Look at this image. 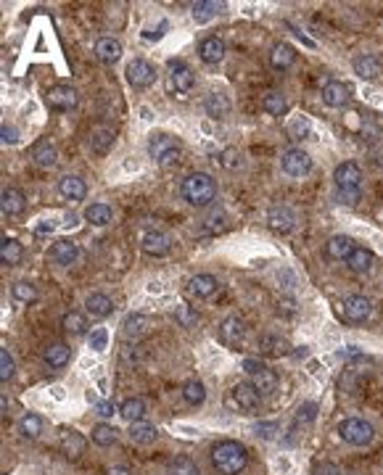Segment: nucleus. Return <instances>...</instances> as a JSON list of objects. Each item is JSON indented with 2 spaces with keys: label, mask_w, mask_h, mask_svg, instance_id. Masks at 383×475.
<instances>
[{
  "label": "nucleus",
  "mask_w": 383,
  "mask_h": 475,
  "mask_svg": "<svg viewBox=\"0 0 383 475\" xmlns=\"http://www.w3.org/2000/svg\"><path fill=\"white\" fill-rule=\"evenodd\" d=\"M212 464L217 467V473L222 475H238L246 470L249 464V452L246 446L238 441H219L212 449Z\"/></svg>",
  "instance_id": "nucleus-1"
},
{
  "label": "nucleus",
  "mask_w": 383,
  "mask_h": 475,
  "mask_svg": "<svg viewBox=\"0 0 383 475\" xmlns=\"http://www.w3.org/2000/svg\"><path fill=\"white\" fill-rule=\"evenodd\" d=\"M180 195L186 198L190 206H209L217 198V183L214 177L207 172H190L180 185Z\"/></svg>",
  "instance_id": "nucleus-2"
},
{
  "label": "nucleus",
  "mask_w": 383,
  "mask_h": 475,
  "mask_svg": "<svg viewBox=\"0 0 383 475\" xmlns=\"http://www.w3.org/2000/svg\"><path fill=\"white\" fill-rule=\"evenodd\" d=\"M148 156H151V162L156 167H175L180 162V156H183V145L177 138L172 135H167V132H153L151 138H148Z\"/></svg>",
  "instance_id": "nucleus-3"
},
{
  "label": "nucleus",
  "mask_w": 383,
  "mask_h": 475,
  "mask_svg": "<svg viewBox=\"0 0 383 475\" xmlns=\"http://www.w3.org/2000/svg\"><path fill=\"white\" fill-rule=\"evenodd\" d=\"M339 436L341 441L349 443V446H368L375 438V431H372L370 422L362 420V417H346V420L339 422Z\"/></svg>",
  "instance_id": "nucleus-4"
},
{
  "label": "nucleus",
  "mask_w": 383,
  "mask_h": 475,
  "mask_svg": "<svg viewBox=\"0 0 383 475\" xmlns=\"http://www.w3.org/2000/svg\"><path fill=\"white\" fill-rule=\"evenodd\" d=\"M77 103H79V96H77L74 87L69 85H53L48 87V93H45V106L51 108V111H58V114L74 111Z\"/></svg>",
  "instance_id": "nucleus-5"
},
{
  "label": "nucleus",
  "mask_w": 383,
  "mask_h": 475,
  "mask_svg": "<svg viewBox=\"0 0 383 475\" xmlns=\"http://www.w3.org/2000/svg\"><path fill=\"white\" fill-rule=\"evenodd\" d=\"M196 85V74L193 69L186 64V61H169V77H167V87L169 93H177V96H186L190 93Z\"/></svg>",
  "instance_id": "nucleus-6"
},
{
  "label": "nucleus",
  "mask_w": 383,
  "mask_h": 475,
  "mask_svg": "<svg viewBox=\"0 0 383 475\" xmlns=\"http://www.w3.org/2000/svg\"><path fill=\"white\" fill-rule=\"evenodd\" d=\"M124 77H127L130 87H135V90H145V87H151L153 82H156V66L148 64L145 58H135V61L127 64Z\"/></svg>",
  "instance_id": "nucleus-7"
},
{
  "label": "nucleus",
  "mask_w": 383,
  "mask_h": 475,
  "mask_svg": "<svg viewBox=\"0 0 383 475\" xmlns=\"http://www.w3.org/2000/svg\"><path fill=\"white\" fill-rule=\"evenodd\" d=\"M333 183L341 193H354L362 188V169L354 162H344L333 169Z\"/></svg>",
  "instance_id": "nucleus-8"
},
{
  "label": "nucleus",
  "mask_w": 383,
  "mask_h": 475,
  "mask_svg": "<svg viewBox=\"0 0 383 475\" xmlns=\"http://www.w3.org/2000/svg\"><path fill=\"white\" fill-rule=\"evenodd\" d=\"M280 169H283L288 177H306L312 172V159L309 153L301 151V148H288V151L280 156Z\"/></svg>",
  "instance_id": "nucleus-9"
},
{
  "label": "nucleus",
  "mask_w": 383,
  "mask_h": 475,
  "mask_svg": "<svg viewBox=\"0 0 383 475\" xmlns=\"http://www.w3.org/2000/svg\"><path fill=\"white\" fill-rule=\"evenodd\" d=\"M230 404L241 412H257L262 404V396L257 393L252 383H238L230 389Z\"/></svg>",
  "instance_id": "nucleus-10"
},
{
  "label": "nucleus",
  "mask_w": 383,
  "mask_h": 475,
  "mask_svg": "<svg viewBox=\"0 0 383 475\" xmlns=\"http://www.w3.org/2000/svg\"><path fill=\"white\" fill-rule=\"evenodd\" d=\"M341 312H344V320H346V323L360 325L372 314V301L368 296H346L344 304H341Z\"/></svg>",
  "instance_id": "nucleus-11"
},
{
  "label": "nucleus",
  "mask_w": 383,
  "mask_h": 475,
  "mask_svg": "<svg viewBox=\"0 0 383 475\" xmlns=\"http://www.w3.org/2000/svg\"><path fill=\"white\" fill-rule=\"evenodd\" d=\"M267 225H270L273 233L285 235V233H291V230L296 227V212L285 204L270 206V212H267Z\"/></svg>",
  "instance_id": "nucleus-12"
},
{
  "label": "nucleus",
  "mask_w": 383,
  "mask_h": 475,
  "mask_svg": "<svg viewBox=\"0 0 383 475\" xmlns=\"http://www.w3.org/2000/svg\"><path fill=\"white\" fill-rule=\"evenodd\" d=\"M141 249L148 254V256H167L169 249H172V240L167 235L164 230H145L141 235Z\"/></svg>",
  "instance_id": "nucleus-13"
},
{
  "label": "nucleus",
  "mask_w": 383,
  "mask_h": 475,
  "mask_svg": "<svg viewBox=\"0 0 383 475\" xmlns=\"http://www.w3.org/2000/svg\"><path fill=\"white\" fill-rule=\"evenodd\" d=\"M188 296H193L198 301H204V299H212L214 293L219 291V282L214 275H207V272H201V275H193L186 285Z\"/></svg>",
  "instance_id": "nucleus-14"
},
{
  "label": "nucleus",
  "mask_w": 383,
  "mask_h": 475,
  "mask_svg": "<svg viewBox=\"0 0 383 475\" xmlns=\"http://www.w3.org/2000/svg\"><path fill=\"white\" fill-rule=\"evenodd\" d=\"M219 338L228 346H238L243 338H246V323H243L241 317H235V314L225 317V320L219 323Z\"/></svg>",
  "instance_id": "nucleus-15"
},
{
  "label": "nucleus",
  "mask_w": 383,
  "mask_h": 475,
  "mask_svg": "<svg viewBox=\"0 0 383 475\" xmlns=\"http://www.w3.org/2000/svg\"><path fill=\"white\" fill-rule=\"evenodd\" d=\"M225 40L217 37V34H212V37H204L201 43H198V58L204 61V64H219L222 58H225Z\"/></svg>",
  "instance_id": "nucleus-16"
},
{
  "label": "nucleus",
  "mask_w": 383,
  "mask_h": 475,
  "mask_svg": "<svg viewBox=\"0 0 383 475\" xmlns=\"http://www.w3.org/2000/svg\"><path fill=\"white\" fill-rule=\"evenodd\" d=\"M48 256H51V261L58 264V267H72V264L79 259V249H77V243H72V240H56L53 246H51V251H48Z\"/></svg>",
  "instance_id": "nucleus-17"
},
{
  "label": "nucleus",
  "mask_w": 383,
  "mask_h": 475,
  "mask_svg": "<svg viewBox=\"0 0 383 475\" xmlns=\"http://www.w3.org/2000/svg\"><path fill=\"white\" fill-rule=\"evenodd\" d=\"M323 103L328 108H344L349 103V85H344L339 79H330L323 87Z\"/></svg>",
  "instance_id": "nucleus-18"
},
{
  "label": "nucleus",
  "mask_w": 383,
  "mask_h": 475,
  "mask_svg": "<svg viewBox=\"0 0 383 475\" xmlns=\"http://www.w3.org/2000/svg\"><path fill=\"white\" fill-rule=\"evenodd\" d=\"M58 193L64 195L66 201H82L88 195V185L79 174H64L58 180Z\"/></svg>",
  "instance_id": "nucleus-19"
},
{
  "label": "nucleus",
  "mask_w": 383,
  "mask_h": 475,
  "mask_svg": "<svg viewBox=\"0 0 383 475\" xmlns=\"http://www.w3.org/2000/svg\"><path fill=\"white\" fill-rule=\"evenodd\" d=\"M354 249L357 246H354V240L349 235H333L325 243V256L333 261H346L354 254Z\"/></svg>",
  "instance_id": "nucleus-20"
},
{
  "label": "nucleus",
  "mask_w": 383,
  "mask_h": 475,
  "mask_svg": "<svg viewBox=\"0 0 383 475\" xmlns=\"http://www.w3.org/2000/svg\"><path fill=\"white\" fill-rule=\"evenodd\" d=\"M32 159L37 167H43V169H53L56 164H58V151H56V145L48 138H40V141L32 145Z\"/></svg>",
  "instance_id": "nucleus-21"
},
{
  "label": "nucleus",
  "mask_w": 383,
  "mask_h": 475,
  "mask_svg": "<svg viewBox=\"0 0 383 475\" xmlns=\"http://www.w3.org/2000/svg\"><path fill=\"white\" fill-rule=\"evenodd\" d=\"M0 209H3V214L6 216H19L27 209V198L19 188H6L3 193H0Z\"/></svg>",
  "instance_id": "nucleus-22"
},
{
  "label": "nucleus",
  "mask_w": 383,
  "mask_h": 475,
  "mask_svg": "<svg viewBox=\"0 0 383 475\" xmlns=\"http://www.w3.org/2000/svg\"><path fill=\"white\" fill-rule=\"evenodd\" d=\"M296 61V51L288 43H275L270 51V66L275 72H288Z\"/></svg>",
  "instance_id": "nucleus-23"
},
{
  "label": "nucleus",
  "mask_w": 383,
  "mask_h": 475,
  "mask_svg": "<svg viewBox=\"0 0 383 475\" xmlns=\"http://www.w3.org/2000/svg\"><path fill=\"white\" fill-rule=\"evenodd\" d=\"M24 259V249L22 243L16 240V238H0V261L6 264V267H16L19 261Z\"/></svg>",
  "instance_id": "nucleus-24"
},
{
  "label": "nucleus",
  "mask_w": 383,
  "mask_h": 475,
  "mask_svg": "<svg viewBox=\"0 0 383 475\" xmlns=\"http://www.w3.org/2000/svg\"><path fill=\"white\" fill-rule=\"evenodd\" d=\"M96 58L100 64H117L122 58V45L114 37H100L96 43Z\"/></svg>",
  "instance_id": "nucleus-25"
},
{
  "label": "nucleus",
  "mask_w": 383,
  "mask_h": 475,
  "mask_svg": "<svg viewBox=\"0 0 383 475\" xmlns=\"http://www.w3.org/2000/svg\"><path fill=\"white\" fill-rule=\"evenodd\" d=\"M85 309H88L90 317H96V320H106V317L114 312V301H111L106 293H90L88 301H85Z\"/></svg>",
  "instance_id": "nucleus-26"
},
{
  "label": "nucleus",
  "mask_w": 383,
  "mask_h": 475,
  "mask_svg": "<svg viewBox=\"0 0 383 475\" xmlns=\"http://www.w3.org/2000/svg\"><path fill=\"white\" fill-rule=\"evenodd\" d=\"M43 359L51 370H61V367L69 365V359H72V349H69L66 344H51L48 349H45Z\"/></svg>",
  "instance_id": "nucleus-27"
},
{
  "label": "nucleus",
  "mask_w": 383,
  "mask_h": 475,
  "mask_svg": "<svg viewBox=\"0 0 383 475\" xmlns=\"http://www.w3.org/2000/svg\"><path fill=\"white\" fill-rule=\"evenodd\" d=\"M351 66H354V74L362 77V79H372V77L381 74V61L372 53L357 56V58L351 61Z\"/></svg>",
  "instance_id": "nucleus-28"
},
{
  "label": "nucleus",
  "mask_w": 383,
  "mask_h": 475,
  "mask_svg": "<svg viewBox=\"0 0 383 475\" xmlns=\"http://www.w3.org/2000/svg\"><path fill=\"white\" fill-rule=\"evenodd\" d=\"M119 415L130 422V425L132 422H143L145 420V415H148V407H145V401H143L141 396H132V399L122 401Z\"/></svg>",
  "instance_id": "nucleus-29"
},
{
  "label": "nucleus",
  "mask_w": 383,
  "mask_h": 475,
  "mask_svg": "<svg viewBox=\"0 0 383 475\" xmlns=\"http://www.w3.org/2000/svg\"><path fill=\"white\" fill-rule=\"evenodd\" d=\"M252 386L257 389L259 396H275V391H278V375H275L273 370L264 367L262 372L252 375Z\"/></svg>",
  "instance_id": "nucleus-30"
},
{
  "label": "nucleus",
  "mask_w": 383,
  "mask_h": 475,
  "mask_svg": "<svg viewBox=\"0 0 383 475\" xmlns=\"http://www.w3.org/2000/svg\"><path fill=\"white\" fill-rule=\"evenodd\" d=\"M82 216L88 219L90 225L106 227V225H111V216H114V212H111V206H106V204H90V206H85Z\"/></svg>",
  "instance_id": "nucleus-31"
},
{
  "label": "nucleus",
  "mask_w": 383,
  "mask_h": 475,
  "mask_svg": "<svg viewBox=\"0 0 383 475\" xmlns=\"http://www.w3.org/2000/svg\"><path fill=\"white\" fill-rule=\"evenodd\" d=\"M204 108L212 119H225L230 114V100L222 93H209L204 100Z\"/></svg>",
  "instance_id": "nucleus-32"
},
{
  "label": "nucleus",
  "mask_w": 383,
  "mask_h": 475,
  "mask_svg": "<svg viewBox=\"0 0 383 475\" xmlns=\"http://www.w3.org/2000/svg\"><path fill=\"white\" fill-rule=\"evenodd\" d=\"M111 145H114V132L106 130V127L93 130V135H90V151L98 153V156H106L111 151Z\"/></svg>",
  "instance_id": "nucleus-33"
},
{
  "label": "nucleus",
  "mask_w": 383,
  "mask_h": 475,
  "mask_svg": "<svg viewBox=\"0 0 383 475\" xmlns=\"http://www.w3.org/2000/svg\"><path fill=\"white\" fill-rule=\"evenodd\" d=\"M145 327H148V317L145 314H127L124 317V323H122V335L124 338H138V335L145 333Z\"/></svg>",
  "instance_id": "nucleus-34"
},
{
  "label": "nucleus",
  "mask_w": 383,
  "mask_h": 475,
  "mask_svg": "<svg viewBox=\"0 0 383 475\" xmlns=\"http://www.w3.org/2000/svg\"><path fill=\"white\" fill-rule=\"evenodd\" d=\"M262 108L267 111V114H270V117H283L285 111H288V100H285L283 93L270 90V93L262 98Z\"/></svg>",
  "instance_id": "nucleus-35"
},
{
  "label": "nucleus",
  "mask_w": 383,
  "mask_h": 475,
  "mask_svg": "<svg viewBox=\"0 0 383 475\" xmlns=\"http://www.w3.org/2000/svg\"><path fill=\"white\" fill-rule=\"evenodd\" d=\"M156 436L159 431L153 428L151 422H132L130 425V438L135 443H141V446H148V443L156 441Z\"/></svg>",
  "instance_id": "nucleus-36"
},
{
  "label": "nucleus",
  "mask_w": 383,
  "mask_h": 475,
  "mask_svg": "<svg viewBox=\"0 0 383 475\" xmlns=\"http://www.w3.org/2000/svg\"><path fill=\"white\" fill-rule=\"evenodd\" d=\"M372 261H375V256H372V251H370V249H354V254H351L349 259H346V267H349L351 272H357V275H362V272L370 270Z\"/></svg>",
  "instance_id": "nucleus-37"
},
{
  "label": "nucleus",
  "mask_w": 383,
  "mask_h": 475,
  "mask_svg": "<svg viewBox=\"0 0 383 475\" xmlns=\"http://www.w3.org/2000/svg\"><path fill=\"white\" fill-rule=\"evenodd\" d=\"M90 438H93V443H98V446H114L117 438H119V431H117L114 425H109V422H98V425L93 428V433H90Z\"/></svg>",
  "instance_id": "nucleus-38"
},
{
  "label": "nucleus",
  "mask_w": 383,
  "mask_h": 475,
  "mask_svg": "<svg viewBox=\"0 0 383 475\" xmlns=\"http://www.w3.org/2000/svg\"><path fill=\"white\" fill-rule=\"evenodd\" d=\"M183 399L190 404V407H201L207 401V386L201 380H188L183 386Z\"/></svg>",
  "instance_id": "nucleus-39"
},
{
  "label": "nucleus",
  "mask_w": 383,
  "mask_h": 475,
  "mask_svg": "<svg viewBox=\"0 0 383 475\" xmlns=\"http://www.w3.org/2000/svg\"><path fill=\"white\" fill-rule=\"evenodd\" d=\"M219 8H222V3H212V0H198V3H193V19H196L198 24H207L212 22L214 16L219 13Z\"/></svg>",
  "instance_id": "nucleus-40"
},
{
  "label": "nucleus",
  "mask_w": 383,
  "mask_h": 475,
  "mask_svg": "<svg viewBox=\"0 0 383 475\" xmlns=\"http://www.w3.org/2000/svg\"><path fill=\"white\" fill-rule=\"evenodd\" d=\"M43 417L40 415H24L22 420H19V433H22V438H37L40 433H43Z\"/></svg>",
  "instance_id": "nucleus-41"
},
{
  "label": "nucleus",
  "mask_w": 383,
  "mask_h": 475,
  "mask_svg": "<svg viewBox=\"0 0 383 475\" xmlns=\"http://www.w3.org/2000/svg\"><path fill=\"white\" fill-rule=\"evenodd\" d=\"M167 475H201V470L190 457H175L167 464Z\"/></svg>",
  "instance_id": "nucleus-42"
},
{
  "label": "nucleus",
  "mask_w": 383,
  "mask_h": 475,
  "mask_svg": "<svg viewBox=\"0 0 383 475\" xmlns=\"http://www.w3.org/2000/svg\"><path fill=\"white\" fill-rule=\"evenodd\" d=\"M61 327H64L69 335H82L88 330V320H85V314L79 312H69L61 317Z\"/></svg>",
  "instance_id": "nucleus-43"
},
{
  "label": "nucleus",
  "mask_w": 383,
  "mask_h": 475,
  "mask_svg": "<svg viewBox=\"0 0 383 475\" xmlns=\"http://www.w3.org/2000/svg\"><path fill=\"white\" fill-rule=\"evenodd\" d=\"M11 296L16 304H32V301H37V288H34L32 282L19 280V282H13Z\"/></svg>",
  "instance_id": "nucleus-44"
},
{
  "label": "nucleus",
  "mask_w": 383,
  "mask_h": 475,
  "mask_svg": "<svg viewBox=\"0 0 383 475\" xmlns=\"http://www.w3.org/2000/svg\"><path fill=\"white\" fill-rule=\"evenodd\" d=\"M262 349H264V354H270V356H283V354H288V341L285 338H280V335H264L262 341Z\"/></svg>",
  "instance_id": "nucleus-45"
},
{
  "label": "nucleus",
  "mask_w": 383,
  "mask_h": 475,
  "mask_svg": "<svg viewBox=\"0 0 383 475\" xmlns=\"http://www.w3.org/2000/svg\"><path fill=\"white\" fill-rule=\"evenodd\" d=\"M13 375H16L13 356H11V351L3 346V349H0V380H3V383H8V380H13Z\"/></svg>",
  "instance_id": "nucleus-46"
},
{
  "label": "nucleus",
  "mask_w": 383,
  "mask_h": 475,
  "mask_svg": "<svg viewBox=\"0 0 383 475\" xmlns=\"http://www.w3.org/2000/svg\"><path fill=\"white\" fill-rule=\"evenodd\" d=\"M315 417H318V404H315V401H304V404L296 410V422H299V425H312Z\"/></svg>",
  "instance_id": "nucleus-47"
},
{
  "label": "nucleus",
  "mask_w": 383,
  "mask_h": 475,
  "mask_svg": "<svg viewBox=\"0 0 383 475\" xmlns=\"http://www.w3.org/2000/svg\"><path fill=\"white\" fill-rule=\"evenodd\" d=\"M82 449H85L82 436H79L77 431H69V436L64 438V452L69 454V457H79V454H82Z\"/></svg>",
  "instance_id": "nucleus-48"
},
{
  "label": "nucleus",
  "mask_w": 383,
  "mask_h": 475,
  "mask_svg": "<svg viewBox=\"0 0 383 475\" xmlns=\"http://www.w3.org/2000/svg\"><path fill=\"white\" fill-rule=\"evenodd\" d=\"M88 346L93 351H103V349L109 346V333H106V327H96L88 338Z\"/></svg>",
  "instance_id": "nucleus-49"
},
{
  "label": "nucleus",
  "mask_w": 383,
  "mask_h": 475,
  "mask_svg": "<svg viewBox=\"0 0 383 475\" xmlns=\"http://www.w3.org/2000/svg\"><path fill=\"white\" fill-rule=\"evenodd\" d=\"M175 320L183 325V327H190V325H196L198 314H196V309H190V306L183 304V306H177L175 309Z\"/></svg>",
  "instance_id": "nucleus-50"
},
{
  "label": "nucleus",
  "mask_w": 383,
  "mask_h": 475,
  "mask_svg": "<svg viewBox=\"0 0 383 475\" xmlns=\"http://www.w3.org/2000/svg\"><path fill=\"white\" fill-rule=\"evenodd\" d=\"M219 162L225 169H238L241 167V153L235 151V148H225V151L219 153Z\"/></svg>",
  "instance_id": "nucleus-51"
},
{
  "label": "nucleus",
  "mask_w": 383,
  "mask_h": 475,
  "mask_svg": "<svg viewBox=\"0 0 383 475\" xmlns=\"http://www.w3.org/2000/svg\"><path fill=\"white\" fill-rule=\"evenodd\" d=\"M117 412H119V410H117V404H114V401H109V399L96 401V415H98V417H103V420H111Z\"/></svg>",
  "instance_id": "nucleus-52"
},
{
  "label": "nucleus",
  "mask_w": 383,
  "mask_h": 475,
  "mask_svg": "<svg viewBox=\"0 0 383 475\" xmlns=\"http://www.w3.org/2000/svg\"><path fill=\"white\" fill-rule=\"evenodd\" d=\"M257 436H262L264 441H273L275 438V433H278V425L275 422H257Z\"/></svg>",
  "instance_id": "nucleus-53"
},
{
  "label": "nucleus",
  "mask_w": 383,
  "mask_h": 475,
  "mask_svg": "<svg viewBox=\"0 0 383 475\" xmlns=\"http://www.w3.org/2000/svg\"><path fill=\"white\" fill-rule=\"evenodd\" d=\"M0 138H3V143H16L19 141V132H16V127H11V124H6V122H3V127H0Z\"/></svg>",
  "instance_id": "nucleus-54"
},
{
  "label": "nucleus",
  "mask_w": 383,
  "mask_h": 475,
  "mask_svg": "<svg viewBox=\"0 0 383 475\" xmlns=\"http://www.w3.org/2000/svg\"><path fill=\"white\" fill-rule=\"evenodd\" d=\"M243 370H246L249 375H257V372H262V370H264V365L259 362V359H252V356H246V359H243Z\"/></svg>",
  "instance_id": "nucleus-55"
},
{
  "label": "nucleus",
  "mask_w": 383,
  "mask_h": 475,
  "mask_svg": "<svg viewBox=\"0 0 383 475\" xmlns=\"http://www.w3.org/2000/svg\"><path fill=\"white\" fill-rule=\"evenodd\" d=\"M360 190H354V193H341V190H336V198H339V204H346V206H354L357 201H360Z\"/></svg>",
  "instance_id": "nucleus-56"
},
{
  "label": "nucleus",
  "mask_w": 383,
  "mask_h": 475,
  "mask_svg": "<svg viewBox=\"0 0 383 475\" xmlns=\"http://www.w3.org/2000/svg\"><path fill=\"white\" fill-rule=\"evenodd\" d=\"M357 356H362V351L357 346H344L339 351V359H357Z\"/></svg>",
  "instance_id": "nucleus-57"
},
{
  "label": "nucleus",
  "mask_w": 383,
  "mask_h": 475,
  "mask_svg": "<svg viewBox=\"0 0 383 475\" xmlns=\"http://www.w3.org/2000/svg\"><path fill=\"white\" fill-rule=\"evenodd\" d=\"M53 230H56V225L51 222V219H43L40 225L34 227V233H37V235H48V233H53Z\"/></svg>",
  "instance_id": "nucleus-58"
},
{
  "label": "nucleus",
  "mask_w": 383,
  "mask_h": 475,
  "mask_svg": "<svg viewBox=\"0 0 383 475\" xmlns=\"http://www.w3.org/2000/svg\"><path fill=\"white\" fill-rule=\"evenodd\" d=\"M291 132H309V122L306 119H296L291 124Z\"/></svg>",
  "instance_id": "nucleus-59"
},
{
  "label": "nucleus",
  "mask_w": 383,
  "mask_h": 475,
  "mask_svg": "<svg viewBox=\"0 0 383 475\" xmlns=\"http://www.w3.org/2000/svg\"><path fill=\"white\" fill-rule=\"evenodd\" d=\"M106 475H132V473H130V467H124V464H114V467H109Z\"/></svg>",
  "instance_id": "nucleus-60"
},
{
  "label": "nucleus",
  "mask_w": 383,
  "mask_h": 475,
  "mask_svg": "<svg viewBox=\"0 0 383 475\" xmlns=\"http://www.w3.org/2000/svg\"><path fill=\"white\" fill-rule=\"evenodd\" d=\"M341 473H344V470H339L336 464H323V467H320V475H341Z\"/></svg>",
  "instance_id": "nucleus-61"
},
{
  "label": "nucleus",
  "mask_w": 383,
  "mask_h": 475,
  "mask_svg": "<svg viewBox=\"0 0 383 475\" xmlns=\"http://www.w3.org/2000/svg\"><path fill=\"white\" fill-rule=\"evenodd\" d=\"M341 475H351V473H341Z\"/></svg>",
  "instance_id": "nucleus-62"
}]
</instances>
